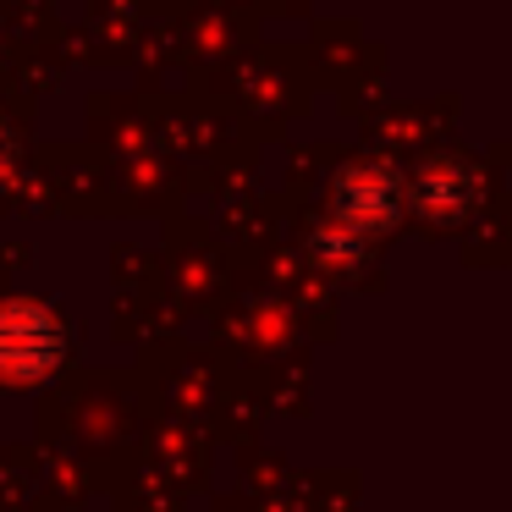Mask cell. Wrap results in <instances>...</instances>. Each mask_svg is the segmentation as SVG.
<instances>
[{
    "mask_svg": "<svg viewBox=\"0 0 512 512\" xmlns=\"http://www.w3.org/2000/svg\"><path fill=\"white\" fill-rule=\"evenodd\" d=\"M61 342L56 331L45 325V314L39 309H6L0 314V375H39L45 364H56Z\"/></svg>",
    "mask_w": 512,
    "mask_h": 512,
    "instance_id": "cell-1",
    "label": "cell"
}]
</instances>
